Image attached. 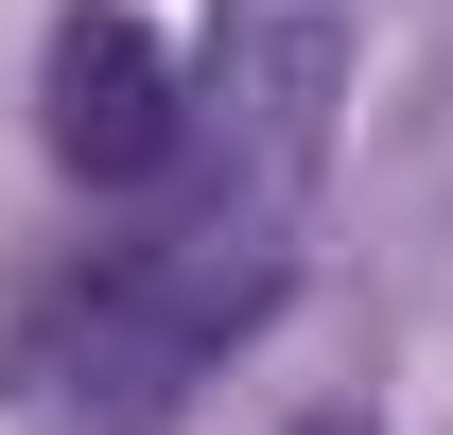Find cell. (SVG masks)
Listing matches in <instances>:
<instances>
[{
  "mask_svg": "<svg viewBox=\"0 0 453 435\" xmlns=\"http://www.w3.org/2000/svg\"><path fill=\"white\" fill-rule=\"evenodd\" d=\"M280 226H296V174H262V192H226V210L157 226V244H105V262L70 279L53 331H88V383H105V401H157L174 366H210L226 331L280 314V279H296Z\"/></svg>",
  "mask_w": 453,
  "mask_h": 435,
  "instance_id": "1",
  "label": "cell"
},
{
  "mask_svg": "<svg viewBox=\"0 0 453 435\" xmlns=\"http://www.w3.org/2000/svg\"><path fill=\"white\" fill-rule=\"evenodd\" d=\"M53 157L88 174V192H157L174 157H192V88L157 70V35L140 18H53Z\"/></svg>",
  "mask_w": 453,
  "mask_h": 435,
  "instance_id": "2",
  "label": "cell"
},
{
  "mask_svg": "<svg viewBox=\"0 0 453 435\" xmlns=\"http://www.w3.org/2000/svg\"><path fill=\"white\" fill-rule=\"evenodd\" d=\"M296 435H366V418H296Z\"/></svg>",
  "mask_w": 453,
  "mask_h": 435,
  "instance_id": "3",
  "label": "cell"
}]
</instances>
